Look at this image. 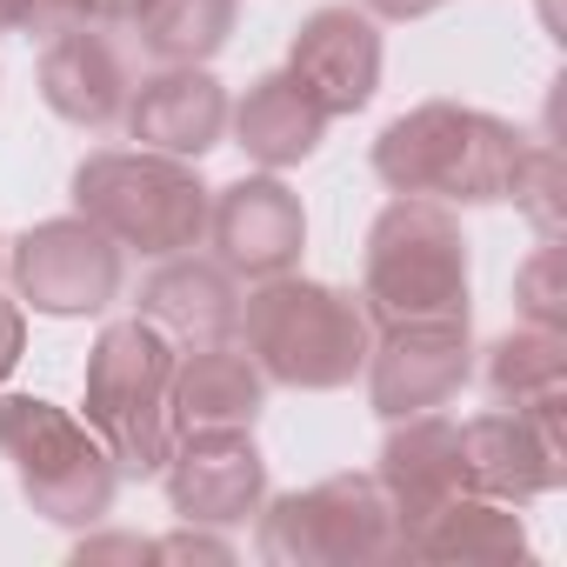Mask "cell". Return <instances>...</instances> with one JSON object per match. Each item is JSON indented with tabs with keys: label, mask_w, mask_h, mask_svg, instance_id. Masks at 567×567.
<instances>
[{
	"label": "cell",
	"mask_w": 567,
	"mask_h": 567,
	"mask_svg": "<svg viewBox=\"0 0 567 567\" xmlns=\"http://www.w3.org/2000/svg\"><path fill=\"white\" fill-rule=\"evenodd\" d=\"M527 154V134L501 114L461 107V101H421L374 141V174L394 194L421 200H507L514 167Z\"/></svg>",
	"instance_id": "cell-1"
},
{
	"label": "cell",
	"mask_w": 567,
	"mask_h": 567,
	"mask_svg": "<svg viewBox=\"0 0 567 567\" xmlns=\"http://www.w3.org/2000/svg\"><path fill=\"white\" fill-rule=\"evenodd\" d=\"M240 328L267 381L308 388V394L348 388L374 348V321L368 308H354V295L328 288V280H295V274L260 280L240 308Z\"/></svg>",
	"instance_id": "cell-2"
},
{
	"label": "cell",
	"mask_w": 567,
	"mask_h": 567,
	"mask_svg": "<svg viewBox=\"0 0 567 567\" xmlns=\"http://www.w3.org/2000/svg\"><path fill=\"white\" fill-rule=\"evenodd\" d=\"M368 321H447L467 315V240L441 200L401 194L368 227V274H361Z\"/></svg>",
	"instance_id": "cell-3"
},
{
	"label": "cell",
	"mask_w": 567,
	"mask_h": 567,
	"mask_svg": "<svg viewBox=\"0 0 567 567\" xmlns=\"http://www.w3.org/2000/svg\"><path fill=\"white\" fill-rule=\"evenodd\" d=\"M207 194L200 174L174 154L154 147H127V154H87L74 167V207L134 254H187L207 234Z\"/></svg>",
	"instance_id": "cell-4"
},
{
	"label": "cell",
	"mask_w": 567,
	"mask_h": 567,
	"mask_svg": "<svg viewBox=\"0 0 567 567\" xmlns=\"http://www.w3.org/2000/svg\"><path fill=\"white\" fill-rule=\"evenodd\" d=\"M167 381H174V341L141 315L114 321L87 354V427L107 441L114 467L134 481L161 474L174 454Z\"/></svg>",
	"instance_id": "cell-5"
},
{
	"label": "cell",
	"mask_w": 567,
	"mask_h": 567,
	"mask_svg": "<svg viewBox=\"0 0 567 567\" xmlns=\"http://www.w3.org/2000/svg\"><path fill=\"white\" fill-rule=\"evenodd\" d=\"M0 454L14 461V481L34 501V514H48L61 527L107 520L121 467H114L107 441L87 421H74L68 408H54L41 394H0Z\"/></svg>",
	"instance_id": "cell-6"
},
{
	"label": "cell",
	"mask_w": 567,
	"mask_h": 567,
	"mask_svg": "<svg viewBox=\"0 0 567 567\" xmlns=\"http://www.w3.org/2000/svg\"><path fill=\"white\" fill-rule=\"evenodd\" d=\"M267 567H374V560H408L401 520L381 494L374 474H334L308 494L260 501V534H254Z\"/></svg>",
	"instance_id": "cell-7"
},
{
	"label": "cell",
	"mask_w": 567,
	"mask_h": 567,
	"mask_svg": "<svg viewBox=\"0 0 567 567\" xmlns=\"http://www.w3.org/2000/svg\"><path fill=\"white\" fill-rule=\"evenodd\" d=\"M14 295L34 308V315H54V321H74V315H101L114 295H121V247L87 220V214H68V220H41L14 240Z\"/></svg>",
	"instance_id": "cell-8"
},
{
	"label": "cell",
	"mask_w": 567,
	"mask_h": 567,
	"mask_svg": "<svg viewBox=\"0 0 567 567\" xmlns=\"http://www.w3.org/2000/svg\"><path fill=\"white\" fill-rule=\"evenodd\" d=\"M567 401L540 408H494L461 427V474L474 494H494L507 507H527L567 481V434H560Z\"/></svg>",
	"instance_id": "cell-9"
},
{
	"label": "cell",
	"mask_w": 567,
	"mask_h": 567,
	"mask_svg": "<svg viewBox=\"0 0 567 567\" xmlns=\"http://www.w3.org/2000/svg\"><path fill=\"white\" fill-rule=\"evenodd\" d=\"M167 501L187 527H240L267 501V461L247 427H187L167 454Z\"/></svg>",
	"instance_id": "cell-10"
},
{
	"label": "cell",
	"mask_w": 567,
	"mask_h": 567,
	"mask_svg": "<svg viewBox=\"0 0 567 567\" xmlns=\"http://www.w3.org/2000/svg\"><path fill=\"white\" fill-rule=\"evenodd\" d=\"M467 315H447V321H401V328H381V341L368 348V394H374V414L401 421V414H427V408H447L467 381Z\"/></svg>",
	"instance_id": "cell-11"
},
{
	"label": "cell",
	"mask_w": 567,
	"mask_h": 567,
	"mask_svg": "<svg viewBox=\"0 0 567 567\" xmlns=\"http://www.w3.org/2000/svg\"><path fill=\"white\" fill-rule=\"evenodd\" d=\"M207 234L220 247V267L227 274H247V280H274L301 260V240H308V214L295 200L288 181L274 174H240L227 187L207 194Z\"/></svg>",
	"instance_id": "cell-12"
},
{
	"label": "cell",
	"mask_w": 567,
	"mask_h": 567,
	"mask_svg": "<svg viewBox=\"0 0 567 567\" xmlns=\"http://www.w3.org/2000/svg\"><path fill=\"white\" fill-rule=\"evenodd\" d=\"M288 74L321 101V114H361L381 87V34H374V14H354V8H321L295 48H288Z\"/></svg>",
	"instance_id": "cell-13"
},
{
	"label": "cell",
	"mask_w": 567,
	"mask_h": 567,
	"mask_svg": "<svg viewBox=\"0 0 567 567\" xmlns=\"http://www.w3.org/2000/svg\"><path fill=\"white\" fill-rule=\"evenodd\" d=\"M374 481H381V494H388V507L401 520V540H408L441 501H454L467 487V474H461V427L441 421L434 408L427 414H401L394 434L381 441Z\"/></svg>",
	"instance_id": "cell-14"
},
{
	"label": "cell",
	"mask_w": 567,
	"mask_h": 567,
	"mask_svg": "<svg viewBox=\"0 0 567 567\" xmlns=\"http://www.w3.org/2000/svg\"><path fill=\"white\" fill-rule=\"evenodd\" d=\"M127 134L154 154L200 161L227 134V87L207 68H167L141 81V94H127Z\"/></svg>",
	"instance_id": "cell-15"
},
{
	"label": "cell",
	"mask_w": 567,
	"mask_h": 567,
	"mask_svg": "<svg viewBox=\"0 0 567 567\" xmlns=\"http://www.w3.org/2000/svg\"><path fill=\"white\" fill-rule=\"evenodd\" d=\"M167 408H174V434H187V427H254L260 408H267V374L234 341H194L187 354H174Z\"/></svg>",
	"instance_id": "cell-16"
},
{
	"label": "cell",
	"mask_w": 567,
	"mask_h": 567,
	"mask_svg": "<svg viewBox=\"0 0 567 567\" xmlns=\"http://www.w3.org/2000/svg\"><path fill=\"white\" fill-rule=\"evenodd\" d=\"M127 61L107 34H87V21L61 28L41 54V101L68 121V127H114L127 114Z\"/></svg>",
	"instance_id": "cell-17"
},
{
	"label": "cell",
	"mask_w": 567,
	"mask_h": 567,
	"mask_svg": "<svg viewBox=\"0 0 567 567\" xmlns=\"http://www.w3.org/2000/svg\"><path fill=\"white\" fill-rule=\"evenodd\" d=\"M141 321H154L161 334L194 341H227L240 328V295H234V274L220 260H194V254H167L147 288H141Z\"/></svg>",
	"instance_id": "cell-18"
},
{
	"label": "cell",
	"mask_w": 567,
	"mask_h": 567,
	"mask_svg": "<svg viewBox=\"0 0 567 567\" xmlns=\"http://www.w3.org/2000/svg\"><path fill=\"white\" fill-rule=\"evenodd\" d=\"M227 121H234L240 154L260 161L267 174L301 167V161L328 141V114H321V101H315L288 68H280V74H260V81L247 87V101L227 107Z\"/></svg>",
	"instance_id": "cell-19"
},
{
	"label": "cell",
	"mask_w": 567,
	"mask_h": 567,
	"mask_svg": "<svg viewBox=\"0 0 567 567\" xmlns=\"http://www.w3.org/2000/svg\"><path fill=\"white\" fill-rule=\"evenodd\" d=\"M408 560H461V567H507L527 560V520L494 501L461 487L454 501H441L414 534H408Z\"/></svg>",
	"instance_id": "cell-20"
},
{
	"label": "cell",
	"mask_w": 567,
	"mask_h": 567,
	"mask_svg": "<svg viewBox=\"0 0 567 567\" xmlns=\"http://www.w3.org/2000/svg\"><path fill=\"white\" fill-rule=\"evenodd\" d=\"M487 394L501 408L567 401V328H514L487 348Z\"/></svg>",
	"instance_id": "cell-21"
},
{
	"label": "cell",
	"mask_w": 567,
	"mask_h": 567,
	"mask_svg": "<svg viewBox=\"0 0 567 567\" xmlns=\"http://www.w3.org/2000/svg\"><path fill=\"white\" fill-rule=\"evenodd\" d=\"M141 48L167 68H200L234 34V0H141Z\"/></svg>",
	"instance_id": "cell-22"
},
{
	"label": "cell",
	"mask_w": 567,
	"mask_h": 567,
	"mask_svg": "<svg viewBox=\"0 0 567 567\" xmlns=\"http://www.w3.org/2000/svg\"><path fill=\"white\" fill-rule=\"evenodd\" d=\"M507 200L540 227V240H560V227H567V161H560V147L527 141V154H520V167H514Z\"/></svg>",
	"instance_id": "cell-23"
},
{
	"label": "cell",
	"mask_w": 567,
	"mask_h": 567,
	"mask_svg": "<svg viewBox=\"0 0 567 567\" xmlns=\"http://www.w3.org/2000/svg\"><path fill=\"white\" fill-rule=\"evenodd\" d=\"M514 301L534 328H567V247L560 240L534 247V260L514 274Z\"/></svg>",
	"instance_id": "cell-24"
},
{
	"label": "cell",
	"mask_w": 567,
	"mask_h": 567,
	"mask_svg": "<svg viewBox=\"0 0 567 567\" xmlns=\"http://www.w3.org/2000/svg\"><path fill=\"white\" fill-rule=\"evenodd\" d=\"M87 21V0H0V34H61Z\"/></svg>",
	"instance_id": "cell-25"
},
{
	"label": "cell",
	"mask_w": 567,
	"mask_h": 567,
	"mask_svg": "<svg viewBox=\"0 0 567 567\" xmlns=\"http://www.w3.org/2000/svg\"><path fill=\"white\" fill-rule=\"evenodd\" d=\"M147 560H234V547L214 534H167V540H147Z\"/></svg>",
	"instance_id": "cell-26"
},
{
	"label": "cell",
	"mask_w": 567,
	"mask_h": 567,
	"mask_svg": "<svg viewBox=\"0 0 567 567\" xmlns=\"http://www.w3.org/2000/svg\"><path fill=\"white\" fill-rule=\"evenodd\" d=\"M21 341H28V321H21V301H0V381L14 374L21 361Z\"/></svg>",
	"instance_id": "cell-27"
},
{
	"label": "cell",
	"mask_w": 567,
	"mask_h": 567,
	"mask_svg": "<svg viewBox=\"0 0 567 567\" xmlns=\"http://www.w3.org/2000/svg\"><path fill=\"white\" fill-rule=\"evenodd\" d=\"M441 0H368V14L374 21H421V14H434Z\"/></svg>",
	"instance_id": "cell-28"
},
{
	"label": "cell",
	"mask_w": 567,
	"mask_h": 567,
	"mask_svg": "<svg viewBox=\"0 0 567 567\" xmlns=\"http://www.w3.org/2000/svg\"><path fill=\"white\" fill-rule=\"evenodd\" d=\"M141 0H87V21H134Z\"/></svg>",
	"instance_id": "cell-29"
},
{
	"label": "cell",
	"mask_w": 567,
	"mask_h": 567,
	"mask_svg": "<svg viewBox=\"0 0 567 567\" xmlns=\"http://www.w3.org/2000/svg\"><path fill=\"white\" fill-rule=\"evenodd\" d=\"M0 260H8V254H0Z\"/></svg>",
	"instance_id": "cell-30"
}]
</instances>
